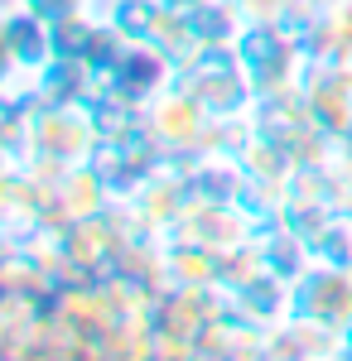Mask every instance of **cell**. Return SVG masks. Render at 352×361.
Segmentation results:
<instances>
[{
    "label": "cell",
    "mask_w": 352,
    "mask_h": 361,
    "mask_svg": "<svg viewBox=\"0 0 352 361\" xmlns=\"http://www.w3.org/2000/svg\"><path fill=\"white\" fill-rule=\"evenodd\" d=\"M5 54L15 73H44L54 58V20L34 15L25 5H10L5 15Z\"/></svg>",
    "instance_id": "obj_1"
},
{
    "label": "cell",
    "mask_w": 352,
    "mask_h": 361,
    "mask_svg": "<svg viewBox=\"0 0 352 361\" xmlns=\"http://www.w3.org/2000/svg\"><path fill=\"white\" fill-rule=\"evenodd\" d=\"M304 299H309V323L319 328H352V279L319 270L314 279H304Z\"/></svg>",
    "instance_id": "obj_2"
},
{
    "label": "cell",
    "mask_w": 352,
    "mask_h": 361,
    "mask_svg": "<svg viewBox=\"0 0 352 361\" xmlns=\"http://www.w3.org/2000/svg\"><path fill=\"white\" fill-rule=\"evenodd\" d=\"M15 5H25V10H34V15L54 20V25H63V20L82 15V0H15Z\"/></svg>",
    "instance_id": "obj_3"
}]
</instances>
